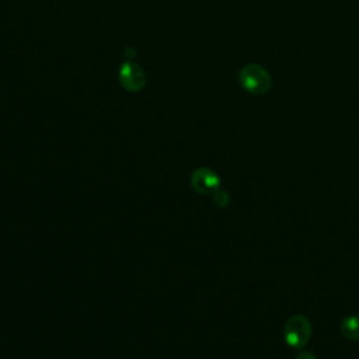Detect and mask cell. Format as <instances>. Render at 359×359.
<instances>
[{"label":"cell","instance_id":"cell-1","mask_svg":"<svg viewBox=\"0 0 359 359\" xmlns=\"http://www.w3.org/2000/svg\"><path fill=\"white\" fill-rule=\"evenodd\" d=\"M240 86L250 94L262 95L271 88V74L259 65H245L238 73Z\"/></svg>","mask_w":359,"mask_h":359},{"label":"cell","instance_id":"cell-2","mask_svg":"<svg viewBox=\"0 0 359 359\" xmlns=\"http://www.w3.org/2000/svg\"><path fill=\"white\" fill-rule=\"evenodd\" d=\"M311 337V324L306 316L294 314L287 318L283 328L285 342L294 349H302L307 345Z\"/></svg>","mask_w":359,"mask_h":359},{"label":"cell","instance_id":"cell-3","mask_svg":"<svg viewBox=\"0 0 359 359\" xmlns=\"http://www.w3.org/2000/svg\"><path fill=\"white\" fill-rule=\"evenodd\" d=\"M119 81L128 91H140L146 83V74L143 69L135 62H125L118 72Z\"/></svg>","mask_w":359,"mask_h":359},{"label":"cell","instance_id":"cell-4","mask_svg":"<svg viewBox=\"0 0 359 359\" xmlns=\"http://www.w3.org/2000/svg\"><path fill=\"white\" fill-rule=\"evenodd\" d=\"M194 178L196 180V185L195 187L201 192H212V191L217 189V187H219V178L210 170L202 168L198 172H195Z\"/></svg>","mask_w":359,"mask_h":359},{"label":"cell","instance_id":"cell-5","mask_svg":"<svg viewBox=\"0 0 359 359\" xmlns=\"http://www.w3.org/2000/svg\"><path fill=\"white\" fill-rule=\"evenodd\" d=\"M341 334L351 341L359 342V316H348L341 321Z\"/></svg>","mask_w":359,"mask_h":359},{"label":"cell","instance_id":"cell-6","mask_svg":"<svg viewBox=\"0 0 359 359\" xmlns=\"http://www.w3.org/2000/svg\"><path fill=\"white\" fill-rule=\"evenodd\" d=\"M294 359H317V358L310 352H300Z\"/></svg>","mask_w":359,"mask_h":359}]
</instances>
